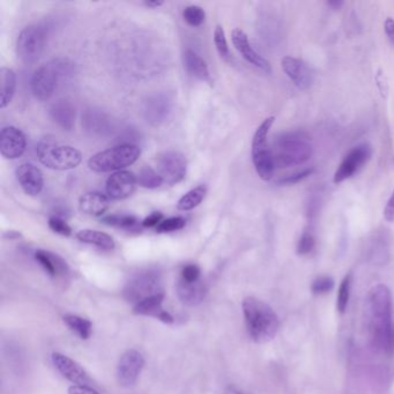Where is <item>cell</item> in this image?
<instances>
[{
	"mask_svg": "<svg viewBox=\"0 0 394 394\" xmlns=\"http://www.w3.org/2000/svg\"><path fill=\"white\" fill-rule=\"evenodd\" d=\"M367 323L372 346L387 356L394 354V323L391 291L377 284L369 291L367 299Z\"/></svg>",
	"mask_w": 394,
	"mask_h": 394,
	"instance_id": "6da1fadb",
	"label": "cell"
},
{
	"mask_svg": "<svg viewBox=\"0 0 394 394\" xmlns=\"http://www.w3.org/2000/svg\"><path fill=\"white\" fill-rule=\"evenodd\" d=\"M242 308L247 332L252 340L265 343L275 338L280 328V321L267 303L249 296L244 299Z\"/></svg>",
	"mask_w": 394,
	"mask_h": 394,
	"instance_id": "7a4b0ae2",
	"label": "cell"
},
{
	"mask_svg": "<svg viewBox=\"0 0 394 394\" xmlns=\"http://www.w3.org/2000/svg\"><path fill=\"white\" fill-rule=\"evenodd\" d=\"M272 151L275 166L288 168L308 162L312 156L313 147L306 133L287 131L274 138Z\"/></svg>",
	"mask_w": 394,
	"mask_h": 394,
	"instance_id": "3957f363",
	"label": "cell"
},
{
	"mask_svg": "<svg viewBox=\"0 0 394 394\" xmlns=\"http://www.w3.org/2000/svg\"><path fill=\"white\" fill-rule=\"evenodd\" d=\"M73 72L72 64L66 59H55L42 65L32 77V92L40 101H48L55 94L59 79L71 75Z\"/></svg>",
	"mask_w": 394,
	"mask_h": 394,
	"instance_id": "277c9868",
	"label": "cell"
},
{
	"mask_svg": "<svg viewBox=\"0 0 394 394\" xmlns=\"http://www.w3.org/2000/svg\"><path fill=\"white\" fill-rule=\"evenodd\" d=\"M40 162L49 169H75L82 161V155L77 148L67 145H59L51 138L42 139L36 148Z\"/></svg>",
	"mask_w": 394,
	"mask_h": 394,
	"instance_id": "5b68a950",
	"label": "cell"
},
{
	"mask_svg": "<svg viewBox=\"0 0 394 394\" xmlns=\"http://www.w3.org/2000/svg\"><path fill=\"white\" fill-rule=\"evenodd\" d=\"M140 154V148L136 145H118L107 151L93 155L88 161L89 169L95 173L122 171V169L136 163Z\"/></svg>",
	"mask_w": 394,
	"mask_h": 394,
	"instance_id": "8992f818",
	"label": "cell"
},
{
	"mask_svg": "<svg viewBox=\"0 0 394 394\" xmlns=\"http://www.w3.org/2000/svg\"><path fill=\"white\" fill-rule=\"evenodd\" d=\"M274 121V116L266 118L258 126V129L256 130L252 139V162L262 181L272 180L277 167L274 162L272 147L269 143V131L272 129Z\"/></svg>",
	"mask_w": 394,
	"mask_h": 394,
	"instance_id": "52a82bcc",
	"label": "cell"
},
{
	"mask_svg": "<svg viewBox=\"0 0 394 394\" xmlns=\"http://www.w3.org/2000/svg\"><path fill=\"white\" fill-rule=\"evenodd\" d=\"M163 293L162 278L156 271H144L138 273L126 284L123 295L126 301L139 303L154 295Z\"/></svg>",
	"mask_w": 394,
	"mask_h": 394,
	"instance_id": "ba28073f",
	"label": "cell"
},
{
	"mask_svg": "<svg viewBox=\"0 0 394 394\" xmlns=\"http://www.w3.org/2000/svg\"><path fill=\"white\" fill-rule=\"evenodd\" d=\"M47 43L45 30L40 26H28L23 29L16 41V53L25 64L36 63Z\"/></svg>",
	"mask_w": 394,
	"mask_h": 394,
	"instance_id": "9c48e42d",
	"label": "cell"
},
{
	"mask_svg": "<svg viewBox=\"0 0 394 394\" xmlns=\"http://www.w3.org/2000/svg\"><path fill=\"white\" fill-rule=\"evenodd\" d=\"M158 173L168 184L181 183L188 171V162L184 155L176 151H166L156 156Z\"/></svg>",
	"mask_w": 394,
	"mask_h": 394,
	"instance_id": "30bf717a",
	"label": "cell"
},
{
	"mask_svg": "<svg viewBox=\"0 0 394 394\" xmlns=\"http://www.w3.org/2000/svg\"><path fill=\"white\" fill-rule=\"evenodd\" d=\"M371 155L372 148L369 144H361L352 148L334 173L333 183L340 184L349 180L350 177H353L362 167L369 162V160L371 159Z\"/></svg>",
	"mask_w": 394,
	"mask_h": 394,
	"instance_id": "8fae6325",
	"label": "cell"
},
{
	"mask_svg": "<svg viewBox=\"0 0 394 394\" xmlns=\"http://www.w3.org/2000/svg\"><path fill=\"white\" fill-rule=\"evenodd\" d=\"M144 365L145 358L140 352L136 349L125 352L118 362V383L124 387H132L140 376Z\"/></svg>",
	"mask_w": 394,
	"mask_h": 394,
	"instance_id": "7c38bea8",
	"label": "cell"
},
{
	"mask_svg": "<svg viewBox=\"0 0 394 394\" xmlns=\"http://www.w3.org/2000/svg\"><path fill=\"white\" fill-rule=\"evenodd\" d=\"M51 360L60 375L70 380L71 383L75 384L77 386L93 387L92 378L77 362L60 353L52 354Z\"/></svg>",
	"mask_w": 394,
	"mask_h": 394,
	"instance_id": "4fadbf2b",
	"label": "cell"
},
{
	"mask_svg": "<svg viewBox=\"0 0 394 394\" xmlns=\"http://www.w3.org/2000/svg\"><path fill=\"white\" fill-rule=\"evenodd\" d=\"M25 133L15 126H5L0 133V153L5 159L16 160L26 151Z\"/></svg>",
	"mask_w": 394,
	"mask_h": 394,
	"instance_id": "5bb4252c",
	"label": "cell"
},
{
	"mask_svg": "<svg viewBox=\"0 0 394 394\" xmlns=\"http://www.w3.org/2000/svg\"><path fill=\"white\" fill-rule=\"evenodd\" d=\"M281 67L291 82L301 90H306L312 86L315 75L302 59L287 56L281 60Z\"/></svg>",
	"mask_w": 394,
	"mask_h": 394,
	"instance_id": "9a60e30c",
	"label": "cell"
},
{
	"mask_svg": "<svg viewBox=\"0 0 394 394\" xmlns=\"http://www.w3.org/2000/svg\"><path fill=\"white\" fill-rule=\"evenodd\" d=\"M232 41L236 50L240 52L247 63H250L251 65H254L265 73L272 72V66H271L269 60L264 58L262 55H259L258 52L252 48V45L249 41V37H247V34L244 33L243 30L238 29V28L232 30Z\"/></svg>",
	"mask_w": 394,
	"mask_h": 394,
	"instance_id": "2e32d148",
	"label": "cell"
},
{
	"mask_svg": "<svg viewBox=\"0 0 394 394\" xmlns=\"http://www.w3.org/2000/svg\"><path fill=\"white\" fill-rule=\"evenodd\" d=\"M136 177L131 171L122 170L112 173L106 184L108 197L114 200L126 199L136 191Z\"/></svg>",
	"mask_w": 394,
	"mask_h": 394,
	"instance_id": "e0dca14e",
	"label": "cell"
},
{
	"mask_svg": "<svg viewBox=\"0 0 394 394\" xmlns=\"http://www.w3.org/2000/svg\"><path fill=\"white\" fill-rule=\"evenodd\" d=\"M16 180L23 192L30 197H36L45 188V177L40 168L33 163H23L16 169Z\"/></svg>",
	"mask_w": 394,
	"mask_h": 394,
	"instance_id": "ac0fdd59",
	"label": "cell"
},
{
	"mask_svg": "<svg viewBox=\"0 0 394 394\" xmlns=\"http://www.w3.org/2000/svg\"><path fill=\"white\" fill-rule=\"evenodd\" d=\"M163 299H164V293L143 299L141 302L136 303L134 306L133 313H136L138 316H151V317L158 318L163 323L171 324L173 323V318L167 310L163 309Z\"/></svg>",
	"mask_w": 394,
	"mask_h": 394,
	"instance_id": "d6986e66",
	"label": "cell"
},
{
	"mask_svg": "<svg viewBox=\"0 0 394 394\" xmlns=\"http://www.w3.org/2000/svg\"><path fill=\"white\" fill-rule=\"evenodd\" d=\"M171 110V101L163 94L151 96L145 102L144 114L151 125H160L164 122Z\"/></svg>",
	"mask_w": 394,
	"mask_h": 394,
	"instance_id": "ffe728a7",
	"label": "cell"
},
{
	"mask_svg": "<svg viewBox=\"0 0 394 394\" xmlns=\"http://www.w3.org/2000/svg\"><path fill=\"white\" fill-rule=\"evenodd\" d=\"M176 293L178 299L186 306H198L203 302L207 295V287L201 281L188 282L183 279L176 284Z\"/></svg>",
	"mask_w": 394,
	"mask_h": 394,
	"instance_id": "44dd1931",
	"label": "cell"
},
{
	"mask_svg": "<svg viewBox=\"0 0 394 394\" xmlns=\"http://www.w3.org/2000/svg\"><path fill=\"white\" fill-rule=\"evenodd\" d=\"M110 207L109 197L100 192H88L79 200V210L86 215L101 217Z\"/></svg>",
	"mask_w": 394,
	"mask_h": 394,
	"instance_id": "7402d4cb",
	"label": "cell"
},
{
	"mask_svg": "<svg viewBox=\"0 0 394 394\" xmlns=\"http://www.w3.org/2000/svg\"><path fill=\"white\" fill-rule=\"evenodd\" d=\"M52 121L64 131H71L75 125V108L69 101H58L50 108Z\"/></svg>",
	"mask_w": 394,
	"mask_h": 394,
	"instance_id": "603a6c76",
	"label": "cell"
},
{
	"mask_svg": "<svg viewBox=\"0 0 394 394\" xmlns=\"http://www.w3.org/2000/svg\"><path fill=\"white\" fill-rule=\"evenodd\" d=\"M35 259L50 277H64L69 273V266L65 260L52 252L45 250L36 251Z\"/></svg>",
	"mask_w": 394,
	"mask_h": 394,
	"instance_id": "cb8c5ba5",
	"label": "cell"
},
{
	"mask_svg": "<svg viewBox=\"0 0 394 394\" xmlns=\"http://www.w3.org/2000/svg\"><path fill=\"white\" fill-rule=\"evenodd\" d=\"M82 125H85L86 131L96 136H104L111 130L110 119L107 114L95 109L86 111L82 116Z\"/></svg>",
	"mask_w": 394,
	"mask_h": 394,
	"instance_id": "d4e9b609",
	"label": "cell"
},
{
	"mask_svg": "<svg viewBox=\"0 0 394 394\" xmlns=\"http://www.w3.org/2000/svg\"><path fill=\"white\" fill-rule=\"evenodd\" d=\"M183 60H184L185 69L188 73L201 82H210V70H208L207 63L197 52L188 49L184 52Z\"/></svg>",
	"mask_w": 394,
	"mask_h": 394,
	"instance_id": "484cf974",
	"label": "cell"
},
{
	"mask_svg": "<svg viewBox=\"0 0 394 394\" xmlns=\"http://www.w3.org/2000/svg\"><path fill=\"white\" fill-rule=\"evenodd\" d=\"M77 240L82 243L90 244L103 250H114V241L110 235L106 232L93 230V229H84L77 234Z\"/></svg>",
	"mask_w": 394,
	"mask_h": 394,
	"instance_id": "4316f807",
	"label": "cell"
},
{
	"mask_svg": "<svg viewBox=\"0 0 394 394\" xmlns=\"http://www.w3.org/2000/svg\"><path fill=\"white\" fill-rule=\"evenodd\" d=\"M0 75H1L0 108L5 109L8 104L11 103L14 97L15 89H16V75H15L14 71L8 67H1Z\"/></svg>",
	"mask_w": 394,
	"mask_h": 394,
	"instance_id": "83f0119b",
	"label": "cell"
},
{
	"mask_svg": "<svg viewBox=\"0 0 394 394\" xmlns=\"http://www.w3.org/2000/svg\"><path fill=\"white\" fill-rule=\"evenodd\" d=\"M64 323L71 331H73L80 339L87 340L92 336V323L86 318L79 317L75 315H66L63 318Z\"/></svg>",
	"mask_w": 394,
	"mask_h": 394,
	"instance_id": "f1b7e54d",
	"label": "cell"
},
{
	"mask_svg": "<svg viewBox=\"0 0 394 394\" xmlns=\"http://www.w3.org/2000/svg\"><path fill=\"white\" fill-rule=\"evenodd\" d=\"M205 195H206V188L203 185L192 188L191 191L185 193L181 199L178 200L177 208L183 212L193 210L195 207L199 206L201 201L205 199Z\"/></svg>",
	"mask_w": 394,
	"mask_h": 394,
	"instance_id": "f546056e",
	"label": "cell"
},
{
	"mask_svg": "<svg viewBox=\"0 0 394 394\" xmlns=\"http://www.w3.org/2000/svg\"><path fill=\"white\" fill-rule=\"evenodd\" d=\"M136 181L141 188H158L164 183L159 173L151 169V167H144L139 171Z\"/></svg>",
	"mask_w": 394,
	"mask_h": 394,
	"instance_id": "4dcf8cb0",
	"label": "cell"
},
{
	"mask_svg": "<svg viewBox=\"0 0 394 394\" xmlns=\"http://www.w3.org/2000/svg\"><path fill=\"white\" fill-rule=\"evenodd\" d=\"M102 222L108 225L117 227V228L129 229L133 230L138 227V220L133 215H125V214H114L108 215L102 219Z\"/></svg>",
	"mask_w": 394,
	"mask_h": 394,
	"instance_id": "1f68e13d",
	"label": "cell"
},
{
	"mask_svg": "<svg viewBox=\"0 0 394 394\" xmlns=\"http://www.w3.org/2000/svg\"><path fill=\"white\" fill-rule=\"evenodd\" d=\"M350 287H352V274H348L341 281L339 291H338V296H336V309L340 313L345 312L347 306H348L350 297Z\"/></svg>",
	"mask_w": 394,
	"mask_h": 394,
	"instance_id": "d6a6232c",
	"label": "cell"
},
{
	"mask_svg": "<svg viewBox=\"0 0 394 394\" xmlns=\"http://www.w3.org/2000/svg\"><path fill=\"white\" fill-rule=\"evenodd\" d=\"M183 18L190 26L199 27L205 23L206 13L200 6L191 5V6L185 8L184 12H183Z\"/></svg>",
	"mask_w": 394,
	"mask_h": 394,
	"instance_id": "836d02e7",
	"label": "cell"
},
{
	"mask_svg": "<svg viewBox=\"0 0 394 394\" xmlns=\"http://www.w3.org/2000/svg\"><path fill=\"white\" fill-rule=\"evenodd\" d=\"M214 43L217 47L219 53L221 56L222 58H230V50H229L228 42H227V37H225V29L223 27L217 26L214 30Z\"/></svg>",
	"mask_w": 394,
	"mask_h": 394,
	"instance_id": "e575fe53",
	"label": "cell"
},
{
	"mask_svg": "<svg viewBox=\"0 0 394 394\" xmlns=\"http://www.w3.org/2000/svg\"><path fill=\"white\" fill-rule=\"evenodd\" d=\"M333 288H334V280L328 275L317 278L311 284V291L315 295L328 294Z\"/></svg>",
	"mask_w": 394,
	"mask_h": 394,
	"instance_id": "d590c367",
	"label": "cell"
},
{
	"mask_svg": "<svg viewBox=\"0 0 394 394\" xmlns=\"http://www.w3.org/2000/svg\"><path fill=\"white\" fill-rule=\"evenodd\" d=\"M186 225L185 219L181 217H175V218L166 219L156 227V232H173L177 230H181L184 228Z\"/></svg>",
	"mask_w": 394,
	"mask_h": 394,
	"instance_id": "8d00e7d4",
	"label": "cell"
},
{
	"mask_svg": "<svg viewBox=\"0 0 394 394\" xmlns=\"http://www.w3.org/2000/svg\"><path fill=\"white\" fill-rule=\"evenodd\" d=\"M316 245V241L311 232H303L302 236L299 237V243H297V254L301 256H306L312 252Z\"/></svg>",
	"mask_w": 394,
	"mask_h": 394,
	"instance_id": "74e56055",
	"label": "cell"
},
{
	"mask_svg": "<svg viewBox=\"0 0 394 394\" xmlns=\"http://www.w3.org/2000/svg\"><path fill=\"white\" fill-rule=\"evenodd\" d=\"M49 227L52 232H57L59 235L70 236L72 234L70 225H67V222L64 221L63 219L58 218V217H53L49 220Z\"/></svg>",
	"mask_w": 394,
	"mask_h": 394,
	"instance_id": "f35d334b",
	"label": "cell"
},
{
	"mask_svg": "<svg viewBox=\"0 0 394 394\" xmlns=\"http://www.w3.org/2000/svg\"><path fill=\"white\" fill-rule=\"evenodd\" d=\"M200 269L197 265L185 266L182 271V279L188 282H197L200 280Z\"/></svg>",
	"mask_w": 394,
	"mask_h": 394,
	"instance_id": "ab89813d",
	"label": "cell"
},
{
	"mask_svg": "<svg viewBox=\"0 0 394 394\" xmlns=\"http://www.w3.org/2000/svg\"><path fill=\"white\" fill-rule=\"evenodd\" d=\"M313 173V168H308V169H304L301 173H296L294 175H291V176H287L284 180H281L279 183L281 184H296V183H299V182L302 181L306 177H309L311 173Z\"/></svg>",
	"mask_w": 394,
	"mask_h": 394,
	"instance_id": "60d3db41",
	"label": "cell"
},
{
	"mask_svg": "<svg viewBox=\"0 0 394 394\" xmlns=\"http://www.w3.org/2000/svg\"><path fill=\"white\" fill-rule=\"evenodd\" d=\"M163 221V214L160 212H154L151 215H148L147 218L145 219L143 221V227L145 228H156L158 225Z\"/></svg>",
	"mask_w": 394,
	"mask_h": 394,
	"instance_id": "b9f144b4",
	"label": "cell"
},
{
	"mask_svg": "<svg viewBox=\"0 0 394 394\" xmlns=\"http://www.w3.org/2000/svg\"><path fill=\"white\" fill-rule=\"evenodd\" d=\"M384 219L391 223L394 222V190L384 210Z\"/></svg>",
	"mask_w": 394,
	"mask_h": 394,
	"instance_id": "7bdbcfd3",
	"label": "cell"
},
{
	"mask_svg": "<svg viewBox=\"0 0 394 394\" xmlns=\"http://www.w3.org/2000/svg\"><path fill=\"white\" fill-rule=\"evenodd\" d=\"M384 30L391 45H394V19L387 18L384 23Z\"/></svg>",
	"mask_w": 394,
	"mask_h": 394,
	"instance_id": "ee69618b",
	"label": "cell"
},
{
	"mask_svg": "<svg viewBox=\"0 0 394 394\" xmlns=\"http://www.w3.org/2000/svg\"><path fill=\"white\" fill-rule=\"evenodd\" d=\"M69 394H100L94 387L73 385L69 389Z\"/></svg>",
	"mask_w": 394,
	"mask_h": 394,
	"instance_id": "f6af8a7d",
	"label": "cell"
},
{
	"mask_svg": "<svg viewBox=\"0 0 394 394\" xmlns=\"http://www.w3.org/2000/svg\"><path fill=\"white\" fill-rule=\"evenodd\" d=\"M328 6H331L333 10H339L343 5V1L341 0H334V1H328Z\"/></svg>",
	"mask_w": 394,
	"mask_h": 394,
	"instance_id": "bcb514c9",
	"label": "cell"
},
{
	"mask_svg": "<svg viewBox=\"0 0 394 394\" xmlns=\"http://www.w3.org/2000/svg\"><path fill=\"white\" fill-rule=\"evenodd\" d=\"M163 1H146L145 3V6H147L149 8H156L162 6Z\"/></svg>",
	"mask_w": 394,
	"mask_h": 394,
	"instance_id": "7dc6e473",
	"label": "cell"
},
{
	"mask_svg": "<svg viewBox=\"0 0 394 394\" xmlns=\"http://www.w3.org/2000/svg\"><path fill=\"white\" fill-rule=\"evenodd\" d=\"M225 394H243L238 389H236L235 386L227 387V390L225 391Z\"/></svg>",
	"mask_w": 394,
	"mask_h": 394,
	"instance_id": "c3c4849f",
	"label": "cell"
}]
</instances>
